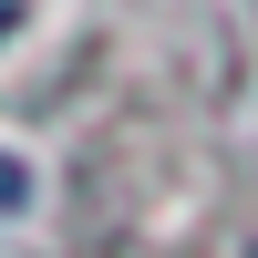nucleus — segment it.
<instances>
[{"label": "nucleus", "mask_w": 258, "mask_h": 258, "mask_svg": "<svg viewBox=\"0 0 258 258\" xmlns=\"http://www.w3.org/2000/svg\"><path fill=\"white\" fill-rule=\"evenodd\" d=\"M21 197H31V176H21V165H11V155H0V217H11V207H21Z\"/></svg>", "instance_id": "1"}, {"label": "nucleus", "mask_w": 258, "mask_h": 258, "mask_svg": "<svg viewBox=\"0 0 258 258\" xmlns=\"http://www.w3.org/2000/svg\"><path fill=\"white\" fill-rule=\"evenodd\" d=\"M11 21H21V11H11V0H0V41H11Z\"/></svg>", "instance_id": "2"}]
</instances>
